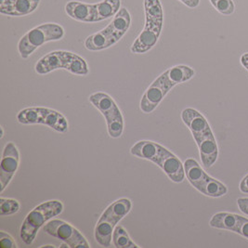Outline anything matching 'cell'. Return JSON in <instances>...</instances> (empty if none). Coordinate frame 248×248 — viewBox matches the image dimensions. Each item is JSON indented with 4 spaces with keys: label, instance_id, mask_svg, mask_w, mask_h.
<instances>
[{
    "label": "cell",
    "instance_id": "1",
    "mask_svg": "<svg viewBox=\"0 0 248 248\" xmlns=\"http://www.w3.org/2000/svg\"><path fill=\"white\" fill-rule=\"evenodd\" d=\"M195 72L188 65H175L162 73L144 92L140 108L142 113H153L174 87L185 83L194 77Z\"/></svg>",
    "mask_w": 248,
    "mask_h": 248
},
{
    "label": "cell",
    "instance_id": "2",
    "mask_svg": "<svg viewBox=\"0 0 248 248\" xmlns=\"http://www.w3.org/2000/svg\"><path fill=\"white\" fill-rule=\"evenodd\" d=\"M130 154L136 157L155 163L175 183H181L185 180L184 164L181 159L157 142L140 140L131 147Z\"/></svg>",
    "mask_w": 248,
    "mask_h": 248
},
{
    "label": "cell",
    "instance_id": "3",
    "mask_svg": "<svg viewBox=\"0 0 248 248\" xmlns=\"http://www.w3.org/2000/svg\"><path fill=\"white\" fill-rule=\"evenodd\" d=\"M144 28L130 48L135 54L146 53L156 45L164 25V11L160 0H144Z\"/></svg>",
    "mask_w": 248,
    "mask_h": 248
},
{
    "label": "cell",
    "instance_id": "4",
    "mask_svg": "<svg viewBox=\"0 0 248 248\" xmlns=\"http://www.w3.org/2000/svg\"><path fill=\"white\" fill-rule=\"evenodd\" d=\"M130 25V13L126 9L122 8L104 29L87 37L85 40V47L91 51H101L109 48L126 34Z\"/></svg>",
    "mask_w": 248,
    "mask_h": 248
},
{
    "label": "cell",
    "instance_id": "5",
    "mask_svg": "<svg viewBox=\"0 0 248 248\" xmlns=\"http://www.w3.org/2000/svg\"><path fill=\"white\" fill-rule=\"evenodd\" d=\"M38 75H46L58 69H64L73 75L87 76L90 68L84 58L66 50H55L42 57L35 64Z\"/></svg>",
    "mask_w": 248,
    "mask_h": 248
},
{
    "label": "cell",
    "instance_id": "6",
    "mask_svg": "<svg viewBox=\"0 0 248 248\" xmlns=\"http://www.w3.org/2000/svg\"><path fill=\"white\" fill-rule=\"evenodd\" d=\"M132 208L128 198H120L111 203L100 217L94 231V236L99 245L109 248L113 242V232L118 222L123 219Z\"/></svg>",
    "mask_w": 248,
    "mask_h": 248
},
{
    "label": "cell",
    "instance_id": "7",
    "mask_svg": "<svg viewBox=\"0 0 248 248\" xmlns=\"http://www.w3.org/2000/svg\"><path fill=\"white\" fill-rule=\"evenodd\" d=\"M63 203L59 200H49L38 204L25 217L20 231V236L25 245H32L38 231L54 217L62 214Z\"/></svg>",
    "mask_w": 248,
    "mask_h": 248
},
{
    "label": "cell",
    "instance_id": "8",
    "mask_svg": "<svg viewBox=\"0 0 248 248\" xmlns=\"http://www.w3.org/2000/svg\"><path fill=\"white\" fill-rule=\"evenodd\" d=\"M64 29L62 25L54 23H47L38 25L28 31L20 39L18 50L20 56L27 59L34 51L46 42L58 41L64 36Z\"/></svg>",
    "mask_w": 248,
    "mask_h": 248
},
{
    "label": "cell",
    "instance_id": "9",
    "mask_svg": "<svg viewBox=\"0 0 248 248\" xmlns=\"http://www.w3.org/2000/svg\"><path fill=\"white\" fill-rule=\"evenodd\" d=\"M89 101L104 116L109 136L113 139L120 138L124 132V116L113 98L99 91L92 93Z\"/></svg>",
    "mask_w": 248,
    "mask_h": 248
},
{
    "label": "cell",
    "instance_id": "10",
    "mask_svg": "<svg viewBox=\"0 0 248 248\" xmlns=\"http://www.w3.org/2000/svg\"><path fill=\"white\" fill-rule=\"evenodd\" d=\"M184 169L187 180L203 195L217 198L225 195L228 192V188L225 185L208 176L195 159L189 158L185 160Z\"/></svg>",
    "mask_w": 248,
    "mask_h": 248
},
{
    "label": "cell",
    "instance_id": "11",
    "mask_svg": "<svg viewBox=\"0 0 248 248\" xmlns=\"http://www.w3.org/2000/svg\"><path fill=\"white\" fill-rule=\"evenodd\" d=\"M17 120L23 124H45L57 132L65 133L69 128L66 117L56 110L46 107H28L17 114Z\"/></svg>",
    "mask_w": 248,
    "mask_h": 248
},
{
    "label": "cell",
    "instance_id": "12",
    "mask_svg": "<svg viewBox=\"0 0 248 248\" xmlns=\"http://www.w3.org/2000/svg\"><path fill=\"white\" fill-rule=\"evenodd\" d=\"M46 233L67 244L72 248H90L91 246L77 228L62 219H50L43 228Z\"/></svg>",
    "mask_w": 248,
    "mask_h": 248
},
{
    "label": "cell",
    "instance_id": "13",
    "mask_svg": "<svg viewBox=\"0 0 248 248\" xmlns=\"http://www.w3.org/2000/svg\"><path fill=\"white\" fill-rule=\"evenodd\" d=\"M20 165V153L17 146L12 142H8L3 150L0 171V192L5 191L13 177L15 176Z\"/></svg>",
    "mask_w": 248,
    "mask_h": 248
},
{
    "label": "cell",
    "instance_id": "14",
    "mask_svg": "<svg viewBox=\"0 0 248 248\" xmlns=\"http://www.w3.org/2000/svg\"><path fill=\"white\" fill-rule=\"evenodd\" d=\"M41 0H0V13L12 17L29 15L38 8Z\"/></svg>",
    "mask_w": 248,
    "mask_h": 248
},
{
    "label": "cell",
    "instance_id": "15",
    "mask_svg": "<svg viewBox=\"0 0 248 248\" xmlns=\"http://www.w3.org/2000/svg\"><path fill=\"white\" fill-rule=\"evenodd\" d=\"M65 12L70 18L82 23H94V4L70 1L65 5Z\"/></svg>",
    "mask_w": 248,
    "mask_h": 248
},
{
    "label": "cell",
    "instance_id": "16",
    "mask_svg": "<svg viewBox=\"0 0 248 248\" xmlns=\"http://www.w3.org/2000/svg\"><path fill=\"white\" fill-rule=\"evenodd\" d=\"M204 169H210L218 157V147L214 134L197 145Z\"/></svg>",
    "mask_w": 248,
    "mask_h": 248
},
{
    "label": "cell",
    "instance_id": "17",
    "mask_svg": "<svg viewBox=\"0 0 248 248\" xmlns=\"http://www.w3.org/2000/svg\"><path fill=\"white\" fill-rule=\"evenodd\" d=\"M121 10V0H102L94 4V23L113 18Z\"/></svg>",
    "mask_w": 248,
    "mask_h": 248
},
{
    "label": "cell",
    "instance_id": "18",
    "mask_svg": "<svg viewBox=\"0 0 248 248\" xmlns=\"http://www.w3.org/2000/svg\"><path fill=\"white\" fill-rule=\"evenodd\" d=\"M240 215L229 212H218L215 214L209 221V225L214 229L226 230L230 232H238Z\"/></svg>",
    "mask_w": 248,
    "mask_h": 248
},
{
    "label": "cell",
    "instance_id": "19",
    "mask_svg": "<svg viewBox=\"0 0 248 248\" xmlns=\"http://www.w3.org/2000/svg\"><path fill=\"white\" fill-rule=\"evenodd\" d=\"M113 244L117 248H139L140 247L135 244L127 232L121 225H116L113 232Z\"/></svg>",
    "mask_w": 248,
    "mask_h": 248
},
{
    "label": "cell",
    "instance_id": "20",
    "mask_svg": "<svg viewBox=\"0 0 248 248\" xmlns=\"http://www.w3.org/2000/svg\"><path fill=\"white\" fill-rule=\"evenodd\" d=\"M21 207L20 203L12 198H0V216L1 217H8L12 216L19 212Z\"/></svg>",
    "mask_w": 248,
    "mask_h": 248
},
{
    "label": "cell",
    "instance_id": "21",
    "mask_svg": "<svg viewBox=\"0 0 248 248\" xmlns=\"http://www.w3.org/2000/svg\"><path fill=\"white\" fill-rule=\"evenodd\" d=\"M210 3L217 12L223 15H231L235 11V5L232 0H213Z\"/></svg>",
    "mask_w": 248,
    "mask_h": 248
},
{
    "label": "cell",
    "instance_id": "22",
    "mask_svg": "<svg viewBox=\"0 0 248 248\" xmlns=\"http://www.w3.org/2000/svg\"><path fill=\"white\" fill-rule=\"evenodd\" d=\"M0 248H16L18 247H17L15 240L13 239V237L10 233H8L4 231H1L0 232Z\"/></svg>",
    "mask_w": 248,
    "mask_h": 248
},
{
    "label": "cell",
    "instance_id": "23",
    "mask_svg": "<svg viewBox=\"0 0 248 248\" xmlns=\"http://www.w3.org/2000/svg\"><path fill=\"white\" fill-rule=\"evenodd\" d=\"M237 233L248 239V218L240 216Z\"/></svg>",
    "mask_w": 248,
    "mask_h": 248
},
{
    "label": "cell",
    "instance_id": "24",
    "mask_svg": "<svg viewBox=\"0 0 248 248\" xmlns=\"http://www.w3.org/2000/svg\"><path fill=\"white\" fill-rule=\"evenodd\" d=\"M237 204L241 212L248 216V198H239L237 200Z\"/></svg>",
    "mask_w": 248,
    "mask_h": 248
},
{
    "label": "cell",
    "instance_id": "25",
    "mask_svg": "<svg viewBox=\"0 0 248 248\" xmlns=\"http://www.w3.org/2000/svg\"><path fill=\"white\" fill-rule=\"evenodd\" d=\"M180 1L190 9H195L200 4V0H180Z\"/></svg>",
    "mask_w": 248,
    "mask_h": 248
},
{
    "label": "cell",
    "instance_id": "26",
    "mask_svg": "<svg viewBox=\"0 0 248 248\" xmlns=\"http://www.w3.org/2000/svg\"><path fill=\"white\" fill-rule=\"evenodd\" d=\"M240 191L243 193H248V175H247L241 181Z\"/></svg>",
    "mask_w": 248,
    "mask_h": 248
},
{
    "label": "cell",
    "instance_id": "27",
    "mask_svg": "<svg viewBox=\"0 0 248 248\" xmlns=\"http://www.w3.org/2000/svg\"><path fill=\"white\" fill-rule=\"evenodd\" d=\"M240 62H241V64L248 71V52L244 53V54L241 56Z\"/></svg>",
    "mask_w": 248,
    "mask_h": 248
},
{
    "label": "cell",
    "instance_id": "28",
    "mask_svg": "<svg viewBox=\"0 0 248 248\" xmlns=\"http://www.w3.org/2000/svg\"><path fill=\"white\" fill-rule=\"evenodd\" d=\"M0 129H1V135H0V139H2V138L4 137V128H3V126H1V127H0Z\"/></svg>",
    "mask_w": 248,
    "mask_h": 248
},
{
    "label": "cell",
    "instance_id": "29",
    "mask_svg": "<svg viewBox=\"0 0 248 248\" xmlns=\"http://www.w3.org/2000/svg\"><path fill=\"white\" fill-rule=\"evenodd\" d=\"M40 248H54L55 247L54 246H51V245H47V246H43V247H40Z\"/></svg>",
    "mask_w": 248,
    "mask_h": 248
},
{
    "label": "cell",
    "instance_id": "30",
    "mask_svg": "<svg viewBox=\"0 0 248 248\" xmlns=\"http://www.w3.org/2000/svg\"><path fill=\"white\" fill-rule=\"evenodd\" d=\"M209 1H210V2H212V1H213V0H209Z\"/></svg>",
    "mask_w": 248,
    "mask_h": 248
}]
</instances>
